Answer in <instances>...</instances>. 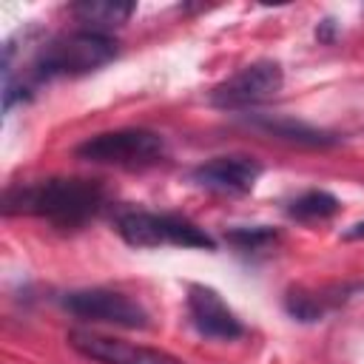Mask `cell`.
I'll return each instance as SVG.
<instances>
[{"mask_svg": "<svg viewBox=\"0 0 364 364\" xmlns=\"http://www.w3.org/2000/svg\"><path fill=\"white\" fill-rule=\"evenodd\" d=\"M105 205V185L82 176H48L6 188V216H37L57 228H80Z\"/></svg>", "mask_w": 364, "mask_h": 364, "instance_id": "1", "label": "cell"}, {"mask_svg": "<svg viewBox=\"0 0 364 364\" xmlns=\"http://www.w3.org/2000/svg\"><path fill=\"white\" fill-rule=\"evenodd\" d=\"M114 57H117V43L111 34H100V31H88V28L57 34L34 51L26 74L17 82L3 85V108L11 111V105L23 102L40 82H48L57 77L91 74V71L108 65Z\"/></svg>", "mask_w": 364, "mask_h": 364, "instance_id": "2", "label": "cell"}, {"mask_svg": "<svg viewBox=\"0 0 364 364\" xmlns=\"http://www.w3.org/2000/svg\"><path fill=\"white\" fill-rule=\"evenodd\" d=\"M74 154L85 162L94 165H114V168H151L165 159L168 145L162 134L148 131V128H117V131H102L88 139H82Z\"/></svg>", "mask_w": 364, "mask_h": 364, "instance_id": "3", "label": "cell"}, {"mask_svg": "<svg viewBox=\"0 0 364 364\" xmlns=\"http://www.w3.org/2000/svg\"><path fill=\"white\" fill-rule=\"evenodd\" d=\"M117 233L131 247H205L213 250L216 242L196 222L182 213H154V210H125L117 216Z\"/></svg>", "mask_w": 364, "mask_h": 364, "instance_id": "4", "label": "cell"}, {"mask_svg": "<svg viewBox=\"0 0 364 364\" xmlns=\"http://www.w3.org/2000/svg\"><path fill=\"white\" fill-rule=\"evenodd\" d=\"M63 307L82 321H97V324L122 327V330H145L151 324L148 310L136 299L108 287L71 290L63 296Z\"/></svg>", "mask_w": 364, "mask_h": 364, "instance_id": "5", "label": "cell"}, {"mask_svg": "<svg viewBox=\"0 0 364 364\" xmlns=\"http://www.w3.org/2000/svg\"><path fill=\"white\" fill-rule=\"evenodd\" d=\"M284 85V71L276 60H256L245 68H239L233 77L222 80L210 91V105L222 111H239L259 102L273 100Z\"/></svg>", "mask_w": 364, "mask_h": 364, "instance_id": "6", "label": "cell"}, {"mask_svg": "<svg viewBox=\"0 0 364 364\" xmlns=\"http://www.w3.org/2000/svg\"><path fill=\"white\" fill-rule=\"evenodd\" d=\"M262 176V165L259 159L247 156V154H225V156H213L205 159L202 165H196L191 171V182L202 191L210 193H222V196H242L250 193L253 185Z\"/></svg>", "mask_w": 364, "mask_h": 364, "instance_id": "7", "label": "cell"}, {"mask_svg": "<svg viewBox=\"0 0 364 364\" xmlns=\"http://www.w3.org/2000/svg\"><path fill=\"white\" fill-rule=\"evenodd\" d=\"M68 344L100 364H185L182 358L156 350V347H142L134 341H122V338H111V336H100L91 330H71L68 333Z\"/></svg>", "mask_w": 364, "mask_h": 364, "instance_id": "8", "label": "cell"}, {"mask_svg": "<svg viewBox=\"0 0 364 364\" xmlns=\"http://www.w3.org/2000/svg\"><path fill=\"white\" fill-rule=\"evenodd\" d=\"M188 316L199 336L216 341H233L245 333L239 316L228 307V301L208 284L188 287Z\"/></svg>", "mask_w": 364, "mask_h": 364, "instance_id": "9", "label": "cell"}, {"mask_svg": "<svg viewBox=\"0 0 364 364\" xmlns=\"http://www.w3.org/2000/svg\"><path fill=\"white\" fill-rule=\"evenodd\" d=\"M134 3H117V0H82L71 6V14L77 17V23L88 31H100L108 34L111 28H119L122 23H128V17L134 14Z\"/></svg>", "mask_w": 364, "mask_h": 364, "instance_id": "10", "label": "cell"}, {"mask_svg": "<svg viewBox=\"0 0 364 364\" xmlns=\"http://www.w3.org/2000/svg\"><path fill=\"white\" fill-rule=\"evenodd\" d=\"M256 125L273 136H282V139H290V142H299V145H333L336 136L327 134V131H318L307 122H299V119H287V117H259Z\"/></svg>", "mask_w": 364, "mask_h": 364, "instance_id": "11", "label": "cell"}, {"mask_svg": "<svg viewBox=\"0 0 364 364\" xmlns=\"http://www.w3.org/2000/svg\"><path fill=\"white\" fill-rule=\"evenodd\" d=\"M341 210V202L330 193V191H304L301 196H296L290 205H287V216L290 219H299V222H321V219H330Z\"/></svg>", "mask_w": 364, "mask_h": 364, "instance_id": "12", "label": "cell"}, {"mask_svg": "<svg viewBox=\"0 0 364 364\" xmlns=\"http://www.w3.org/2000/svg\"><path fill=\"white\" fill-rule=\"evenodd\" d=\"M225 239L242 250V253H262V250H270L276 242H279V230L276 228H267V225H253V228H233L225 233Z\"/></svg>", "mask_w": 364, "mask_h": 364, "instance_id": "13", "label": "cell"}, {"mask_svg": "<svg viewBox=\"0 0 364 364\" xmlns=\"http://www.w3.org/2000/svg\"><path fill=\"white\" fill-rule=\"evenodd\" d=\"M341 239H344V242H355V239H364V222H355V225H350V228L341 233Z\"/></svg>", "mask_w": 364, "mask_h": 364, "instance_id": "14", "label": "cell"}]
</instances>
